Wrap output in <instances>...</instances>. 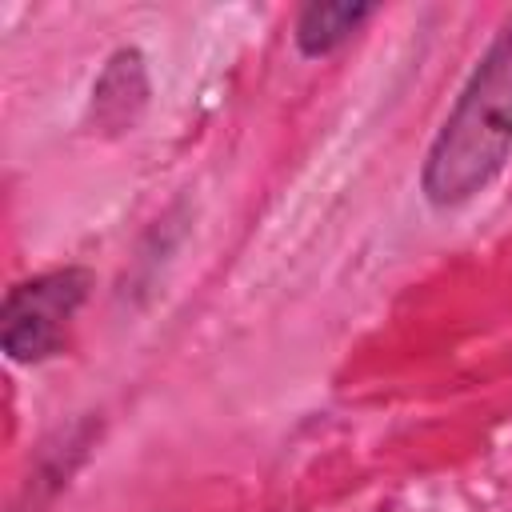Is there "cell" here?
<instances>
[{
	"mask_svg": "<svg viewBox=\"0 0 512 512\" xmlns=\"http://www.w3.org/2000/svg\"><path fill=\"white\" fill-rule=\"evenodd\" d=\"M512 160V12L468 68L420 160V196L436 212L488 192Z\"/></svg>",
	"mask_w": 512,
	"mask_h": 512,
	"instance_id": "cell-1",
	"label": "cell"
},
{
	"mask_svg": "<svg viewBox=\"0 0 512 512\" xmlns=\"http://www.w3.org/2000/svg\"><path fill=\"white\" fill-rule=\"evenodd\" d=\"M92 288L96 272L84 264H64L16 280L0 300V352L24 368L56 360Z\"/></svg>",
	"mask_w": 512,
	"mask_h": 512,
	"instance_id": "cell-2",
	"label": "cell"
},
{
	"mask_svg": "<svg viewBox=\"0 0 512 512\" xmlns=\"http://www.w3.org/2000/svg\"><path fill=\"white\" fill-rule=\"evenodd\" d=\"M148 104H152L148 56L136 44H120V48L108 52L104 68L92 80L84 128L96 132V136H104V140H120V136H128V132L140 128Z\"/></svg>",
	"mask_w": 512,
	"mask_h": 512,
	"instance_id": "cell-3",
	"label": "cell"
},
{
	"mask_svg": "<svg viewBox=\"0 0 512 512\" xmlns=\"http://www.w3.org/2000/svg\"><path fill=\"white\" fill-rule=\"evenodd\" d=\"M372 16H376L372 0H308L296 8L292 48L304 60H324L340 52Z\"/></svg>",
	"mask_w": 512,
	"mask_h": 512,
	"instance_id": "cell-4",
	"label": "cell"
}]
</instances>
